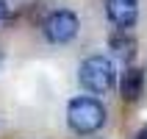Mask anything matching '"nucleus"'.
Segmentation results:
<instances>
[{
  "mask_svg": "<svg viewBox=\"0 0 147 139\" xmlns=\"http://www.w3.org/2000/svg\"><path fill=\"white\" fill-rule=\"evenodd\" d=\"M0 67H3V50H0Z\"/></svg>",
  "mask_w": 147,
  "mask_h": 139,
  "instance_id": "obj_9",
  "label": "nucleus"
},
{
  "mask_svg": "<svg viewBox=\"0 0 147 139\" xmlns=\"http://www.w3.org/2000/svg\"><path fill=\"white\" fill-rule=\"evenodd\" d=\"M42 31L47 36V42L53 45H67V42H72L81 31V20L75 11L69 8H56V11H50L45 17V22H42Z\"/></svg>",
  "mask_w": 147,
  "mask_h": 139,
  "instance_id": "obj_3",
  "label": "nucleus"
},
{
  "mask_svg": "<svg viewBox=\"0 0 147 139\" xmlns=\"http://www.w3.org/2000/svg\"><path fill=\"white\" fill-rule=\"evenodd\" d=\"M106 17L117 31H131L139 20V0H106Z\"/></svg>",
  "mask_w": 147,
  "mask_h": 139,
  "instance_id": "obj_4",
  "label": "nucleus"
},
{
  "mask_svg": "<svg viewBox=\"0 0 147 139\" xmlns=\"http://www.w3.org/2000/svg\"><path fill=\"white\" fill-rule=\"evenodd\" d=\"M8 17H11V8L6 0H0V20H8Z\"/></svg>",
  "mask_w": 147,
  "mask_h": 139,
  "instance_id": "obj_7",
  "label": "nucleus"
},
{
  "mask_svg": "<svg viewBox=\"0 0 147 139\" xmlns=\"http://www.w3.org/2000/svg\"><path fill=\"white\" fill-rule=\"evenodd\" d=\"M136 139H147V128H142V131H139V136H136Z\"/></svg>",
  "mask_w": 147,
  "mask_h": 139,
  "instance_id": "obj_8",
  "label": "nucleus"
},
{
  "mask_svg": "<svg viewBox=\"0 0 147 139\" xmlns=\"http://www.w3.org/2000/svg\"><path fill=\"white\" fill-rule=\"evenodd\" d=\"M78 81L86 92L92 95H106V92L114 89L117 83V73H114V64L108 56H89L83 58L81 67H78Z\"/></svg>",
  "mask_w": 147,
  "mask_h": 139,
  "instance_id": "obj_2",
  "label": "nucleus"
},
{
  "mask_svg": "<svg viewBox=\"0 0 147 139\" xmlns=\"http://www.w3.org/2000/svg\"><path fill=\"white\" fill-rule=\"evenodd\" d=\"M67 123L75 134H94L106 125V106L100 103L97 98L92 95H81V98H72L69 106H67Z\"/></svg>",
  "mask_w": 147,
  "mask_h": 139,
  "instance_id": "obj_1",
  "label": "nucleus"
},
{
  "mask_svg": "<svg viewBox=\"0 0 147 139\" xmlns=\"http://www.w3.org/2000/svg\"><path fill=\"white\" fill-rule=\"evenodd\" d=\"M108 47L114 50L117 58H125V61H131V58L136 56V39L131 36V31H117V33H111Z\"/></svg>",
  "mask_w": 147,
  "mask_h": 139,
  "instance_id": "obj_6",
  "label": "nucleus"
},
{
  "mask_svg": "<svg viewBox=\"0 0 147 139\" xmlns=\"http://www.w3.org/2000/svg\"><path fill=\"white\" fill-rule=\"evenodd\" d=\"M119 95L125 100H139L144 95V70L142 67H128L119 78Z\"/></svg>",
  "mask_w": 147,
  "mask_h": 139,
  "instance_id": "obj_5",
  "label": "nucleus"
}]
</instances>
